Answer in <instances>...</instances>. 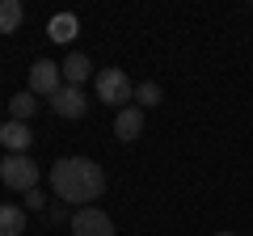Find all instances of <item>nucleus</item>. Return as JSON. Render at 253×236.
I'll use <instances>...</instances> for the list:
<instances>
[{"instance_id": "0eeeda50", "label": "nucleus", "mask_w": 253, "mask_h": 236, "mask_svg": "<svg viewBox=\"0 0 253 236\" xmlns=\"http://www.w3.org/2000/svg\"><path fill=\"white\" fill-rule=\"evenodd\" d=\"M0 144H4V152H30L34 131H30L26 122H17V118H4V127H0Z\"/></svg>"}, {"instance_id": "ddd939ff", "label": "nucleus", "mask_w": 253, "mask_h": 236, "mask_svg": "<svg viewBox=\"0 0 253 236\" xmlns=\"http://www.w3.org/2000/svg\"><path fill=\"white\" fill-rule=\"evenodd\" d=\"M34 110H38V97H34L30 89H26V93H13V97H9V118H17V122H26Z\"/></svg>"}, {"instance_id": "f8f14e48", "label": "nucleus", "mask_w": 253, "mask_h": 236, "mask_svg": "<svg viewBox=\"0 0 253 236\" xmlns=\"http://www.w3.org/2000/svg\"><path fill=\"white\" fill-rule=\"evenodd\" d=\"M26 9H21V0H0V34H13L21 26Z\"/></svg>"}, {"instance_id": "9d476101", "label": "nucleus", "mask_w": 253, "mask_h": 236, "mask_svg": "<svg viewBox=\"0 0 253 236\" xmlns=\"http://www.w3.org/2000/svg\"><path fill=\"white\" fill-rule=\"evenodd\" d=\"M46 34H51L55 42H72V38L81 34V21H76V13H55L51 26H46Z\"/></svg>"}, {"instance_id": "f3484780", "label": "nucleus", "mask_w": 253, "mask_h": 236, "mask_svg": "<svg viewBox=\"0 0 253 236\" xmlns=\"http://www.w3.org/2000/svg\"><path fill=\"white\" fill-rule=\"evenodd\" d=\"M0 127H4V114H0Z\"/></svg>"}, {"instance_id": "39448f33", "label": "nucleus", "mask_w": 253, "mask_h": 236, "mask_svg": "<svg viewBox=\"0 0 253 236\" xmlns=\"http://www.w3.org/2000/svg\"><path fill=\"white\" fill-rule=\"evenodd\" d=\"M59 89H63V72H59V64H51V59H38V64L30 68V93H34V97H55Z\"/></svg>"}, {"instance_id": "1a4fd4ad", "label": "nucleus", "mask_w": 253, "mask_h": 236, "mask_svg": "<svg viewBox=\"0 0 253 236\" xmlns=\"http://www.w3.org/2000/svg\"><path fill=\"white\" fill-rule=\"evenodd\" d=\"M59 72H63V84H72V89H81V84L89 80L93 64H89V55L72 51V55H68V59H63V64H59Z\"/></svg>"}, {"instance_id": "423d86ee", "label": "nucleus", "mask_w": 253, "mask_h": 236, "mask_svg": "<svg viewBox=\"0 0 253 236\" xmlns=\"http://www.w3.org/2000/svg\"><path fill=\"white\" fill-rule=\"evenodd\" d=\"M51 110L59 118H84L89 114V97H84L81 89H72V84H63V89L51 97Z\"/></svg>"}, {"instance_id": "6e6552de", "label": "nucleus", "mask_w": 253, "mask_h": 236, "mask_svg": "<svg viewBox=\"0 0 253 236\" xmlns=\"http://www.w3.org/2000/svg\"><path fill=\"white\" fill-rule=\"evenodd\" d=\"M114 135L123 139V144L139 139V135H144V110H139V106H123L118 118H114Z\"/></svg>"}, {"instance_id": "7ed1b4c3", "label": "nucleus", "mask_w": 253, "mask_h": 236, "mask_svg": "<svg viewBox=\"0 0 253 236\" xmlns=\"http://www.w3.org/2000/svg\"><path fill=\"white\" fill-rule=\"evenodd\" d=\"M135 97V84H131V76L123 72V68H101L97 72V101H106V106H123V101Z\"/></svg>"}, {"instance_id": "f03ea898", "label": "nucleus", "mask_w": 253, "mask_h": 236, "mask_svg": "<svg viewBox=\"0 0 253 236\" xmlns=\"http://www.w3.org/2000/svg\"><path fill=\"white\" fill-rule=\"evenodd\" d=\"M38 177H42V169L26 152H4V160H0V182L9 186V190L30 194V190H38Z\"/></svg>"}, {"instance_id": "4468645a", "label": "nucleus", "mask_w": 253, "mask_h": 236, "mask_svg": "<svg viewBox=\"0 0 253 236\" xmlns=\"http://www.w3.org/2000/svg\"><path fill=\"white\" fill-rule=\"evenodd\" d=\"M161 84L156 80H144V84H135V101H139V110H148V106H161Z\"/></svg>"}, {"instance_id": "f257e3e1", "label": "nucleus", "mask_w": 253, "mask_h": 236, "mask_svg": "<svg viewBox=\"0 0 253 236\" xmlns=\"http://www.w3.org/2000/svg\"><path fill=\"white\" fill-rule=\"evenodd\" d=\"M51 190L59 194V202L93 207L101 198V190H106V173L89 156H63V160L51 164Z\"/></svg>"}, {"instance_id": "2eb2a0df", "label": "nucleus", "mask_w": 253, "mask_h": 236, "mask_svg": "<svg viewBox=\"0 0 253 236\" xmlns=\"http://www.w3.org/2000/svg\"><path fill=\"white\" fill-rule=\"evenodd\" d=\"M26 207H30V211H42V207H46V198H42L38 190H30V194H26Z\"/></svg>"}, {"instance_id": "20e7f679", "label": "nucleus", "mask_w": 253, "mask_h": 236, "mask_svg": "<svg viewBox=\"0 0 253 236\" xmlns=\"http://www.w3.org/2000/svg\"><path fill=\"white\" fill-rule=\"evenodd\" d=\"M72 236H114V219L101 207H76L72 211Z\"/></svg>"}, {"instance_id": "dca6fc26", "label": "nucleus", "mask_w": 253, "mask_h": 236, "mask_svg": "<svg viewBox=\"0 0 253 236\" xmlns=\"http://www.w3.org/2000/svg\"><path fill=\"white\" fill-rule=\"evenodd\" d=\"M215 236H236V232H215Z\"/></svg>"}, {"instance_id": "9b49d317", "label": "nucleus", "mask_w": 253, "mask_h": 236, "mask_svg": "<svg viewBox=\"0 0 253 236\" xmlns=\"http://www.w3.org/2000/svg\"><path fill=\"white\" fill-rule=\"evenodd\" d=\"M26 232V211L13 202H0V236H21Z\"/></svg>"}]
</instances>
